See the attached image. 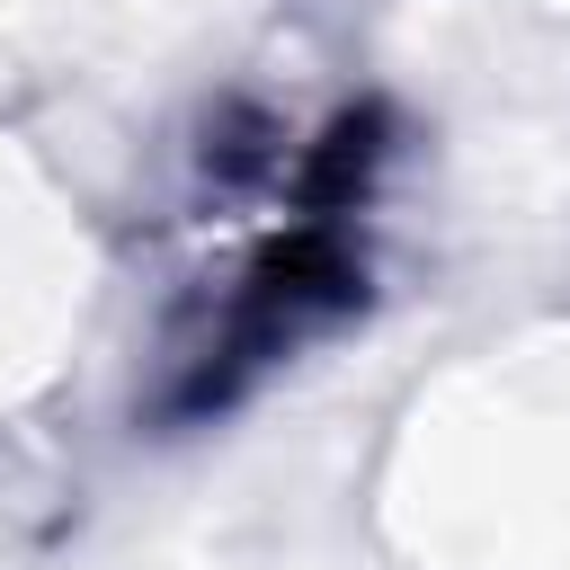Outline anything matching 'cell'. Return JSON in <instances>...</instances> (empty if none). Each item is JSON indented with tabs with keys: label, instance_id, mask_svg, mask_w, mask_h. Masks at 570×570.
I'll return each instance as SVG.
<instances>
[{
	"label": "cell",
	"instance_id": "1",
	"mask_svg": "<svg viewBox=\"0 0 570 570\" xmlns=\"http://www.w3.org/2000/svg\"><path fill=\"white\" fill-rule=\"evenodd\" d=\"M383 151L392 142H383L374 107H347L303 142L294 214L276 232L240 240V258L223 276H205V294H187L160 338L169 419L232 410L267 365H285L294 347H312L321 330H338L365 303V205H374Z\"/></svg>",
	"mask_w": 570,
	"mask_h": 570
}]
</instances>
